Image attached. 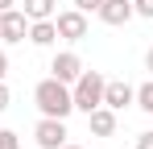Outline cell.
<instances>
[{"mask_svg": "<svg viewBox=\"0 0 153 149\" xmlns=\"http://www.w3.org/2000/svg\"><path fill=\"white\" fill-rule=\"evenodd\" d=\"M145 71H153V46L145 50Z\"/></svg>", "mask_w": 153, "mask_h": 149, "instance_id": "d6986e66", "label": "cell"}, {"mask_svg": "<svg viewBox=\"0 0 153 149\" xmlns=\"http://www.w3.org/2000/svg\"><path fill=\"white\" fill-rule=\"evenodd\" d=\"M54 29H58V37L62 42H83L87 37V13H79V8H66V13H54Z\"/></svg>", "mask_w": 153, "mask_h": 149, "instance_id": "277c9868", "label": "cell"}, {"mask_svg": "<svg viewBox=\"0 0 153 149\" xmlns=\"http://www.w3.org/2000/svg\"><path fill=\"white\" fill-rule=\"evenodd\" d=\"M137 149H153V128L149 133H137Z\"/></svg>", "mask_w": 153, "mask_h": 149, "instance_id": "2e32d148", "label": "cell"}, {"mask_svg": "<svg viewBox=\"0 0 153 149\" xmlns=\"http://www.w3.org/2000/svg\"><path fill=\"white\" fill-rule=\"evenodd\" d=\"M33 141H37V149H62L66 145V120L42 116V120L33 124Z\"/></svg>", "mask_w": 153, "mask_h": 149, "instance_id": "3957f363", "label": "cell"}, {"mask_svg": "<svg viewBox=\"0 0 153 149\" xmlns=\"http://www.w3.org/2000/svg\"><path fill=\"white\" fill-rule=\"evenodd\" d=\"M132 104H137L141 112H149V116H153V79H149V83H141V87H137V95H132Z\"/></svg>", "mask_w": 153, "mask_h": 149, "instance_id": "7c38bea8", "label": "cell"}, {"mask_svg": "<svg viewBox=\"0 0 153 149\" xmlns=\"http://www.w3.org/2000/svg\"><path fill=\"white\" fill-rule=\"evenodd\" d=\"M62 149H83V145H71V141H66V145H62Z\"/></svg>", "mask_w": 153, "mask_h": 149, "instance_id": "44dd1931", "label": "cell"}, {"mask_svg": "<svg viewBox=\"0 0 153 149\" xmlns=\"http://www.w3.org/2000/svg\"><path fill=\"white\" fill-rule=\"evenodd\" d=\"M29 42L42 50H50L54 42H58V29H54V17L50 21H29Z\"/></svg>", "mask_w": 153, "mask_h": 149, "instance_id": "30bf717a", "label": "cell"}, {"mask_svg": "<svg viewBox=\"0 0 153 149\" xmlns=\"http://www.w3.org/2000/svg\"><path fill=\"white\" fill-rule=\"evenodd\" d=\"M132 13L145 17V21H153V0H132Z\"/></svg>", "mask_w": 153, "mask_h": 149, "instance_id": "5bb4252c", "label": "cell"}, {"mask_svg": "<svg viewBox=\"0 0 153 149\" xmlns=\"http://www.w3.org/2000/svg\"><path fill=\"white\" fill-rule=\"evenodd\" d=\"M87 128H91L95 137H116V112L100 104L95 112H87Z\"/></svg>", "mask_w": 153, "mask_h": 149, "instance_id": "9c48e42d", "label": "cell"}, {"mask_svg": "<svg viewBox=\"0 0 153 149\" xmlns=\"http://www.w3.org/2000/svg\"><path fill=\"white\" fill-rule=\"evenodd\" d=\"M95 17L103 25H128L137 13H132V0H103L100 8H95Z\"/></svg>", "mask_w": 153, "mask_h": 149, "instance_id": "ba28073f", "label": "cell"}, {"mask_svg": "<svg viewBox=\"0 0 153 149\" xmlns=\"http://www.w3.org/2000/svg\"><path fill=\"white\" fill-rule=\"evenodd\" d=\"M0 149H21V137L13 128H0Z\"/></svg>", "mask_w": 153, "mask_h": 149, "instance_id": "4fadbf2b", "label": "cell"}, {"mask_svg": "<svg viewBox=\"0 0 153 149\" xmlns=\"http://www.w3.org/2000/svg\"><path fill=\"white\" fill-rule=\"evenodd\" d=\"M29 37V17L13 4V8H4L0 13V42H8V46H17V42H25Z\"/></svg>", "mask_w": 153, "mask_h": 149, "instance_id": "5b68a950", "label": "cell"}, {"mask_svg": "<svg viewBox=\"0 0 153 149\" xmlns=\"http://www.w3.org/2000/svg\"><path fill=\"white\" fill-rule=\"evenodd\" d=\"M103 0H71V8H79V13H95Z\"/></svg>", "mask_w": 153, "mask_h": 149, "instance_id": "9a60e30c", "label": "cell"}, {"mask_svg": "<svg viewBox=\"0 0 153 149\" xmlns=\"http://www.w3.org/2000/svg\"><path fill=\"white\" fill-rule=\"evenodd\" d=\"M50 74L58 79V83H75L79 74H83V58H79L75 50H58L50 58Z\"/></svg>", "mask_w": 153, "mask_h": 149, "instance_id": "8992f818", "label": "cell"}, {"mask_svg": "<svg viewBox=\"0 0 153 149\" xmlns=\"http://www.w3.org/2000/svg\"><path fill=\"white\" fill-rule=\"evenodd\" d=\"M132 95H137V87L124 83V79H108L103 83V108H112V112H124L132 104Z\"/></svg>", "mask_w": 153, "mask_h": 149, "instance_id": "52a82bcc", "label": "cell"}, {"mask_svg": "<svg viewBox=\"0 0 153 149\" xmlns=\"http://www.w3.org/2000/svg\"><path fill=\"white\" fill-rule=\"evenodd\" d=\"M13 4H17V0H0V13H4V8H13Z\"/></svg>", "mask_w": 153, "mask_h": 149, "instance_id": "ffe728a7", "label": "cell"}, {"mask_svg": "<svg viewBox=\"0 0 153 149\" xmlns=\"http://www.w3.org/2000/svg\"><path fill=\"white\" fill-rule=\"evenodd\" d=\"M4 74H8V54L0 50V79H4Z\"/></svg>", "mask_w": 153, "mask_h": 149, "instance_id": "ac0fdd59", "label": "cell"}, {"mask_svg": "<svg viewBox=\"0 0 153 149\" xmlns=\"http://www.w3.org/2000/svg\"><path fill=\"white\" fill-rule=\"evenodd\" d=\"M21 13L29 21H50L58 13V0H21Z\"/></svg>", "mask_w": 153, "mask_h": 149, "instance_id": "8fae6325", "label": "cell"}, {"mask_svg": "<svg viewBox=\"0 0 153 149\" xmlns=\"http://www.w3.org/2000/svg\"><path fill=\"white\" fill-rule=\"evenodd\" d=\"M8 99L13 95H8V87H4V79H0V112H8Z\"/></svg>", "mask_w": 153, "mask_h": 149, "instance_id": "e0dca14e", "label": "cell"}, {"mask_svg": "<svg viewBox=\"0 0 153 149\" xmlns=\"http://www.w3.org/2000/svg\"><path fill=\"white\" fill-rule=\"evenodd\" d=\"M103 83H108V79H103L100 71H87V66H83V74L71 83L75 112H83V116H87V112H95V108H100V104H103Z\"/></svg>", "mask_w": 153, "mask_h": 149, "instance_id": "7a4b0ae2", "label": "cell"}, {"mask_svg": "<svg viewBox=\"0 0 153 149\" xmlns=\"http://www.w3.org/2000/svg\"><path fill=\"white\" fill-rule=\"evenodd\" d=\"M33 104H37V112L42 116H58V120H66L71 112H75V99H71V83H58V79H42L37 87H33Z\"/></svg>", "mask_w": 153, "mask_h": 149, "instance_id": "6da1fadb", "label": "cell"}]
</instances>
